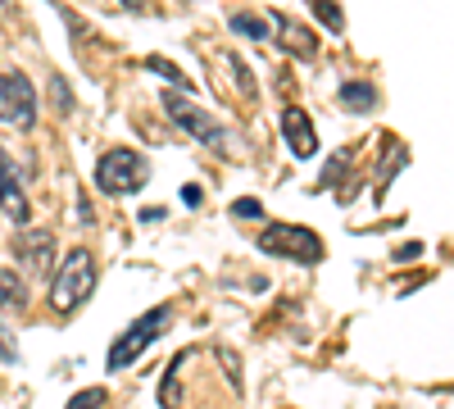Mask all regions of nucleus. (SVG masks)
Wrapping results in <instances>:
<instances>
[{"instance_id": "nucleus-9", "label": "nucleus", "mask_w": 454, "mask_h": 409, "mask_svg": "<svg viewBox=\"0 0 454 409\" xmlns=\"http://www.w3.org/2000/svg\"><path fill=\"white\" fill-rule=\"evenodd\" d=\"M282 137H286L295 160H314L318 155V132L309 128V114L300 105H286L282 109Z\"/></svg>"}, {"instance_id": "nucleus-18", "label": "nucleus", "mask_w": 454, "mask_h": 409, "mask_svg": "<svg viewBox=\"0 0 454 409\" xmlns=\"http://www.w3.org/2000/svg\"><path fill=\"white\" fill-rule=\"evenodd\" d=\"M51 91H55V100H59V109H68V105H73V96H68V87H64V78H51Z\"/></svg>"}, {"instance_id": "nucleus-21", "label": "nucleus", "mask_w": 454, "mask_h": 409, "mask_svg": "<svg viewBox=\"0 0 454 409\" xmlns=\"http://www.w3.org/2000/svg\"><path fill=\"white\" fill-rule=\"evenodd\" d=\"M123 5H128V10H141V0H123Z\"/></svg>"}, {"instance_id": "nucleus-2", "label": "nucleus", "mask_w": 454, "mask_h": 409, "mask_svg": "<svg viewBox=\"0 0 454 409\" xmlns=\"http://www.w3.org/2000/svg\"><path fill=\"white\" fill-rule=\"evenodd\" d=\"M173 323V305H155V310H145L132 327H123L119 332V342L109 346V359H105V368L109 374H123V368H132L150 346H155L160 337H164V327Z\"/></svg>"}, {"instance_id": "nucleus-4", "label": "nucleus", "mask_w": 454, "mask_h": 409, "mask_svg": "<svg viewBox=\"0 0 454 409\" xmlns=\"http://www.w3.org/2000/svg\"><path fill=\"white\" fill-rule=\"evenodd\" d=\"M164 114H168L186 137H196L205 151H218V155H223V151H232V132H227L214 114H205L200 105L186 100V91H168V96H164Z\"/></svg>"}, {"instance_id": "nucleus-7", "label": "nucleus", "mask_w": 454, "mask_h": 409, "mask_svg": "<svg viewBox=\"0 0 454 409\" xmlns=\"http://www.w3.org/2000/svg\"><path fill=\"white\" fill-rule=\"evenodd\" d=\"M14 255H19V269H27V273L55 269V232H46V228H23V232L14 237Z\"/></svg>"}, {"instance_id": "nucleus-3", "label": "nucleus", "mask_w": 454, "mask_h": 409, "mask_svg": "<svg viewBox=\"0 0 454 409\" xmlns=\"http://www.w3.org/2000/svg\"><path fill=\"white\" fill-rule=\"evenodd\" d=\"M145 182H150V160L141 151L119 146V151H105L96 160V187L105 196H137Z\"/></svg>"}, {"instance_id": "nucleus-10", "label": "nucleus", "mask_w": 454, "mask_h": 409, "mask_svg": "<svg viewBox=\"0 0 454 409\" xmlns=\"http://www.w3.org/2000/svg\"><path fill=\"white\" fill-rule=\"evenodd\" d=\"M273 36H278V46L286 51V55H295V59H314L318 55V36L300 23V19H291V14H273Z\"/></svg>"}, {"instance_id": "nucleus-16", "label": "nucleus", "mask_w": 454, "mask_h": 409, "mask_svg": "<svg viewBox=\"0 0 454 409\" xmlns=\"http://www.w3.org/2000/svg\"><path fill=\"white\" fill-rule=\"evenodd\" d=\"M100 405H105V387H91V391H78L64 409H100Z\"/></svg>"}, {"instance_id": "nucleus-20", "label": "nucleus", "mask_w": 454, "mask_h": 409, "mask_svg": "<svg viewBox=\"0 0 454 409\" xmlns=\"http://www.w3.org/2000/svg\"><path fill=\"white\" fill-rule=\"evenodd\" d=\"M182 201H186V205H192V209H196V205H200L205 196H200V187H182Z\"/></svg>"}, {"instance_id": "nucleus-13", "label": "nucleus", "mask_w": 454, "mask_h": 409, "mask_svg": "<svg viewBox=\"0 0 454 409\" xmlns=\"http://www.w3.org/2000/svg\"><path fill=\"white\" fill-rule=\"evenodd\" d=\"M309 10H314V19L327 28V32H346V14H340V5H336V0H309Z\"/></svg>"}, {"instance_id": "nucleus-11", "label": "nucleus", "mask_w": 454, "mask_h": 409, "mask_svg": "<svg viewBox=\"0 0 454 409\" xmlns=\"http://www.w3.org/2000/svg\"><path fill=\"white\" fill-rule=\"evenodd\" d=\"M27 305V282L19 278V269H0V314H23Z\"/></svg>"}, {"instance_id": "nucleus-12", "label": "nucleus", "mask_w": 454, "mask_h": 409, "mask_svg": "<svg viewBox=\"0 0 454 409\" xmlns=\"http://www.w3.org/2000/svg\"><path fill=\"white\" fill-rule=\"evenodd\" d=\"M336 100L346 105V109H355V114H368V109L377 105V87L372 83H340Z\"/></svg>"}, {"instance_id": "nucleus-1", "label": "nucleus", "mask_w": 454, "mask_h": 409, "mask_svg": "<svg viewBox=\"0 0 454 409\" xmlns=\"http://www.w3.org/2000/svg\"><path fill=\"white\" fill-rule=\"evenodd\" d=\"M96 255L87 246H73L64 259H59V269H55V282H51V310L55 314H73L87 295L96 291Z\"/></svg>"}, {"instance_id": "nucleus-8", "label": "nucleus", "mask_w": 454, "mask_h": 409, "mask_svg": "<svg viewBox=\"0 0 454 409\" xmlns=\"http://www.w3.org/2000/svg\"><path fill=\"white\" fill-rule=\"evenodd\" d=\"M0 214L10 223H19V228L32 218V205L23 196V182H19V164L5 155V146H0Z\"/></svg>"}, {"instance_id": "nucleus-6", "label": "nucleus", "mask_w": 454, "mask_h": 409, "mask_svg": "<svg viewBox=\"0 0 454 409\" xmlns=\"http://www.w3.org/2000/svg\"><path fill=\"white\" fill-rule=\"evenodd\" d=\"M0 123L19 132L36 128V91L23 73H0Z\"/></svg>"}, {"instance_id": "nucleus-14", "label": "nucleus", "mask_w": 454, "mask_h": 409, "mask_svg": "<svg viewBox=\"0 0 454 409\" xmlns=\"http://www.w3.org/2000/svg\"><path fill=\"white\" fill-rule=\"evenodd\" d=\"M145 68H150V73H160V78H168V83H173V91H196V87H192V78H186V73H182L177 64L160 59V55H150V59H145Z\"/></svg>"}, {"instance_id": "nucleus-5", "label": "nucleus", "mask_w": 454, "mask_h": 409, "mask_svg": "<svg viewBox=\"0 0 454 409\" xmlns=\"http://www.w3.org/2000/svg\"><path fill=\"white\" fill-rule=\"evenodd\" d=\"M259 250H269L278 259H295V264H318V259H323L318 232L300 228V223H273V228L259 237Z\"/></svg>"}, {"instance_id": "nucleus-15", "label": "nucleus", "mask_w": 454, "mask_h": 409, "mask_svg": "<svg viewBox=\"0 0 454 409\" xmlns=\"http://www.w3.org/2000/svg\"><path fill=\"white\" fill-rule=\"evenodd\" d=\"M227 28H232L237 36H250V42H263V36H273V28L263 19H250V14H232L227 19Z\"/></svg>"}, {"instance_id": "nucleus-19", "label": "nucleus", "mask_w": 454, "mask_h": 409, "mask_svg": "<svg viewBox=\"0 0 454 409\" xmlns=\"http://www.w3.org/2000/svg\"><path fill=\"white\" fill-rule=\"evenodd\" d=\"M419 255H423V246H419V241H404V246L395 250V259H400V264H404V259H419Z\"/></svg>"}, {"instance_id": "nucleus-17", "label": "nucleus", "mask_w": 454, "mask_h": 409, "mask_svg": "<svg viewBox=\"0 0 454 409\" xmlns=\"http://www.w3.org/2000/svg\"><path fill=\"white\" fill-rule=\"evenodd\" d=\"M232 218H263V205L259 201H237L232 205Z\"/></svg>"}]
</instances>
